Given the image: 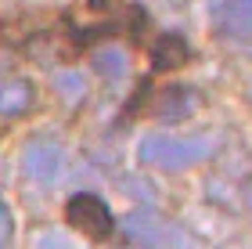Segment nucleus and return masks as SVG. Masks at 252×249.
<instances>
[{
    "instance_id": "nucleus-1",
    "label": "nucleus",
    "mask_w": 252,
    "mask_h": 249,
    "mask_svg": "<svg viewBox=\"0 0 252 249\" xmlns=\"http://www.w3.org/2000/svg\"><path fill=\"white\" fill-rule=\"evenodd\" d=\"M216 141L213 134H188V138H173V134H148L141 141V163L155 166V170H191L202 166L205 159L216 155Z\"/></svg>"
},
{
    "instance_id": "nucleus-2",
    "label": "nucleus",
    "mask_w": 252,
    "mask_h": 249,
    "mask_svg": "<svg viewBox=\"0 0 252 249\" xmlns=\"http://www.w3.org/2000/svg\"><path fill=\"white\" fill-rule=\"evenodd\" d=\"M123 235L141 249H198V239L184 224L162 217L155 210H137L123 220Z\"/></svg>"
},
{
    "instance_id": "nucleus-3",
    "label": "nucleus",
    "mask_w": 252,
    "mask_h": 249,
    "mask_svg": "<svg viewBox=\"0 0 252 249\" xmlns=\"http://www.w3.org/2000/svg\"><path fill=\"white\" fill-rule=\"evenodd\" d=\"M65 220H68V228H76L79 235H87V239H108L112 228H116L112 210L97 195H90V191H79V195L68 199Z\"/></svg>"
},
{
    "instance_id": "nucleus-4",
    "label": "nucleus",
    "mask_w": 252,
    "mask_h": 249,
    "mask_svg": "<svg viewBox=\"0 0 252 249\" xmlns=\"http://www.w3.org/2000/svg\"><path fill=\"white\" fill-rule=\"evenodd\" d=\"M22 170H26V177L32 180V184L40 188H54L65 170V148L54 138H36L29 141L26 155H22Z\"/></svg>"
},
{
    "instance_id": "nucleus-5",
    "label": "nucleus",
    "mask_w": 252,
    "mask_h": 249,
    "mask_svg": "<svg viewBox=\"0 0 252 249\" xmlns=\"http://www.w3.org/2000/svg\"><path fill=\"white\" fill-rule=\"evenodd\" d=\"M209 26L220 40L252 47V0H220V4H213Z\"/></svg>"
},
{
    "instance_id": "nucleus-6",
    "label": "nucleus",
    "mask_w": 252,
    "mask_h": 249,
    "mask_svg": "<svg viewBox=\"0 0 252 249\" xmlns=\"http://www.w3.org/2000/svg\"><path fill=\"white\" fill-rule=\"evenodd\" d=\"M198 108V94L191 87H162L152 101V116H158L162 123H180Z\"/></svg>"
},
{
    "instance_id": "nucleus-7",
    "label": "nucleus",
    "mask_w": 252,
    "mask_h": 249,
    "mask_svg": "<svg viewBox=\"0 0 252 249\" xmlns=\"http://www.w3.org/2000/svg\"><path fill=\"white\" fill-rule=\"evenodd\" d=\"M32 105V83L22 76H4L0 80V116H22Z\"/></svg>"
},
{
    "instance_id": "nucleus-8",
    "label": "nucleus",
    "mask_w": 252,
    "mask_h": 249,
    "mask_svg": "<svg viewBox=\"0 0 252 249\" xmlns=\"http://www.w3.org/2000/svg\"><path fill=\"white\" fill-rule=\"evenodd\" d=\"M188 54H191V47L180 33H162L152 43V65L155 69H177V65L188 62Z\"/></svg>"
},
{
    "instance_id": "nucleus-9",
    "label": "nucleus",
    "mask_w": 252,
    "mask_h": 249,
    "mask_svg": "<svg viewBox=\"0 0 252 249\" xmlns=\"http://www.w3.org/2000/svg\"><path fill=\"white\" fill-rule=\"evenodd\" d=\"M51 87L58 94V101H65V105H79L87 98V76L79 69H58L51 76Z\"/></svg>"
},
{
    "instance_id": "nucleus-10",
    "label": "nucleus",
    "mask_w": 252,
    "mask_h": 249,
    "mask_svg": "<svg viewBox=\"0 0 252 249\" xmlns=\"http://www.w3.org/2000/svg\"><path fill=\"white\" fill-rule=\"evenodd\" d=\"M94 69H97V76H105V80H123L126 72H130V62H126V51H119V47H101L97 54H94Z\"/></svg>"
},
{
    "instance_id": "nucleus-11",
    "label": "nucleus",
    "mask_w": 252,
    "mask_h": 249,
    "mask_svg": "<svg viewBox=\"0 0 252 249\" xmlns=\"http://www.w3.org/2000/svg\"><path fill=\"white\" fill-rule=\"evenodd\" d=\"M32 249H76V246H72V239H65L58 231H40L32 239Z\"/></svg>"
},
{
    "instance_id": "nucleus-12",
    "label": "nucleus",
    "mask_w": 252,
    "mask_h": 249,
    "mask_svg": "<svg viewBox=\"0 0 252 249\" xmlns=\"http://www.w3.org/2000/svg\"><path fill=\"white\" fill-rule=\"evenodd\" d=\"M11 231H15V220H11L7 202L0 199V249H7V242H11Z\"/></svg>"
}]
</instances>
